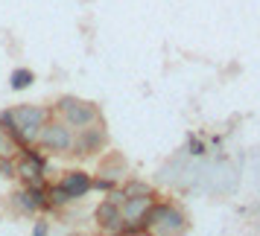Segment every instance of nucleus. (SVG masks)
I'll return each instance as SVG.
<instances>
[{"instance_id":"obj_15","label":"nucleus","mask_w":260,"mask_h":236,"mask_svg":"<svg viewBox=\"0 0 260 236\" xmlns=\"http://www.w3.org/2000/svg\"><path fill=\"white\" fill-rule=\"evenodd\" d=\"M0 131H3V134H9V137L21 146V131H18V120H15L12 108H3V111H0Z\"/></svg>"},{"instance_id":"obj_17","label":"nucleus","mask_w":260,"mask_h":236,"mask_svg":"<svg viewBox=\"0 0 260 236\" xmlns=\"http://www.w3.org/2000/svg\"><path fill=\"white\" fill-rule=\"evenodd\" d=\"M187 154H190V158H205V154H208L205 140L196 137V134H190V137H187Z\"/></svg>"},{"instance_id":"obj_13","label":"nucleus","mask_w":260,"mask_h":236,"mask_svg":"<svg viewBox=\"0 0 260 236\" xmlns=\"http://www.w3.org/2000/svg\"><path fill=\"white\" fill-rule=\"evenodd\" d=\"M149 201H152V199H143V195H141V199H126L123 204H120L123 219H126V222H132V219H141L143 210L149 207Z\"/></svg>"},{"instance_id":"obj_3","label":"nucleus","mask_w":260,"mask_h":236,"mask_svg":"<svg viewBox=\"0 0 260 236\" xmlns=\"http://www.w3.org/2000/svg\"><path fill=\"white\" fill-rule=\"evenodd\" d=\"M106 146H108V131H106V126H103V120H96L91 126L73 131L71 154H76V158H94V154H100Z\"/></svg>"},{"instance_id":"obj_16","label":"nucleus","mask_w":260,"mask_h":236,"mask_svg":"<svg viewBox=\"0 0 260 236\" xmlns=\"http://www.w3.org/2000/svg\"><path fill=\"white\" fill-rule=\"evenodd\" d=\"M18 149H21V146H18L9 134L0 131V158H18Z\"/></svg>"},{"instance_id":"obj_18","label":"nucleus","mask_w":260,"mask_h":236,"mask_svg":"<svg viewBox=\"0 0 260 236\" xmlns=\"http://www.w3.org/2000/svg\"><path fill=\"white\" fill-rule=\"evenodd\" d=\"M114 187H117V181L108 178V175H100V172H96V175L91 178V189H96V192H108V189H114Z\"/></svg>"},{"instance_id":"obj_7","label":"nucleus","mask_w":260,"mask_h":236,"mask_svg":"<svg viewBox=\"0 0 260 236\" xmlns=\"http://www.w3.org/2000/svg\"><path fill=\"white\" fill-rule=\"evenodd\" d=\"M15 178L21 181V187H44L47 184V172H41L26 158H18V172H15Z\"/></svg>"},{"instance_id":"obj_11","label":"nucleus","mask_w":260,"mask_h":236,"mask_svg":"<svg viewBox=\"0 0 260 236\" xmlns=\"http://www.w3.org/2000/svg\"><path fill=\"white\" fill-rule=\"evenodd\" d=\"M123 195H126V199H155V187L152 184H146V181H138V178H129V181H126V184H123Z\"/></svg>"},{"instance_id":"obj_21","label":"nucleus","mask_w":260,"mask_h":236,"mask_svg":"<svg viewBox=\"0 0 260 236\" xmlns=\"http://www.w3.org/2000/svg\"><path fill=\"white\" fill-rule=\"evenodd\" d=\"M106 195H108V201H114V204H123V201H126V195H123V189H120V187L108 189Z\"/></svg>"},{"instance_id":"obj_12","label":"nucleus","mask_w":260,"mask_h":236,"mask_svg":"<svg viewBox=\"0 0 260 236\" xmlns=\"http://www.w3.org/2000/svg\"><path fill=\"white\" fill-rule=\"evenodd\" d=\"M36 85V73L29 70V67H15L12 73H9V88L12 91H26V88H32Z\"/></svg>"},{"instance_id":"obj_2","label":"nucleus","mask_w":260,"mask_h":236,"mask_svg":"<svg viewBox=\"0 0 260 236\" xmlns=\"http://www.w3.org/2000/svg\"><path fill=\"white\" fill-rule=\"evenodd\" d=\"M38 146L50 154H71L73 149V129L64 123V120H47L41 131H38Z\"/></svg>"},{"instance_id":"obj_10","label":"nucleus","mask_w":260,"mask_h":236,"mask_svg":"<svg viewBox=\"0 0 260 236\" xmlns=\"http://www.w3.org/2000/svg\"><path fill=\"white\" fill-rule=\"evenodd\" d=\"M47 195H50V201H53V207H56V210H64V207H71L73 201H76V199H73V192L64 187L61 181H53V184L47 181Z\"/></svg>"},{"instance_id":"obj_8","label":"nucleus","mask_w":260,"mask_h":236,"mask_svg":"<svg viewBox=\"0 0 260 236\" xmlns=\"http://www.w3.org/2000/svg\"><path fill=\"white\" fill-rule=\"evenodd\" d=\"M61 184L71 189L76 201L85 199V195L91 192V175H88L85 169H71V172H64V175H61Z\"/></svg>"},{"instance_id":"obj_19","label":"nucleus","mask_w":260,"mask_h":236,"mask_svg":"<svg viewBox=\"0 0 260 236\" xmlns=\"http://www.w3.org/2000/svg\"><path fill=\"white\" fill-rule=\"evenodd\" d=\"M15 172H18V158H0V178L12 181Z\"/></svg>"},{"instance_id":"obj_9","label":"nucleus","mask_w":260,"mask_h":236,"mask_svg":"<svg viewBox=\"0 0 260 236\" xmlns=\"http://www.w3.org/2000/svg\"><path fill=\"white\" fill-rule=\"evenodd\" d=\"M9 204H12V210L18 213V216H26V219L38 216V207H36V201H32V195H29L26 187L15 189L12 195H9Z\"/></svg>"},{"instance_id":"obj_1","label":"nucleus","mask_w":260,"mask_h":236,"mask_svg":"<svg viewBox=\"0 0 260 236\" xmlns=\"http://www.w3.org/2000/svg\"><path fill=\"white\" fill-rule=\"evenodd\" d=\"M53 111H56V114H59V117L64 120L73 131L85 129V126H91V123H96V120H103V111H100V105H96V102L76 99L73 94H61L59 99H56Z\"/></svg>"},{"instance_id":"obj_22","label":"nucleus","mask_w":260,"mask_h":236,"mask_svg":"<svg viewBox=\"0 0 260 236\" xmlns=\"http://www.w3.org/2000/svg\"><path fill=\"white\" fill-rule=\"evenodd\" d=\"M211 146L213 149H222V137H211Z\"/></svg>"},{"instance_id":"obj_4","label":"nucleus","mask_w":260,"mask_h":236,"mask_svg":"<svg viewBox=\"0 0 260 236\" xmlns=\"http://www.w3.org/2000/svg\"><path fill=\"white\" fill-rule=\"evenodd\" d=\"M12 111L18 120V131H21V146H32L38 140L41 126L50 120V111L44 105H18Z\"/></svg>"},{"instance_id":"obj_20","label":"nucleus","mask_w":260,"mask_h":236,"mask_svg":"<svg viewBox=\"0 0 260 236\" xmlns=\"http://www.w3.org/2000/svg\"><path fill=\"white\" fill-rule=\"evenodd\" d=\"M50 230H53V227H50V219H44V216L36 219V224H32V233L36 236H50Z\"/></svg>"},{"instance_id":"obj_14","label":"nucleus","mask_w":260,"mask_h":236,"mask_svg":"<svg viewBox=\"0 0 260 236\" xmlns=\"http://www.w3.org/2000/svg\"><path fill=\"white\" fill-rule=\"evenodd\" d=\"M126 172H129V166H126V161L120 154H111L106 164H100V175H108V178H114V181H120Z\"/></svg>"},{"instance_id":"obj_5","label":"nucleus","mask_w":260,"mask_h":236,"mask_svg":"<svg viewBox=\"0 0 260 236\" xmlns=\"http://www.w3.org/2000/svg\"><path fill=\"white\" fill-rule=\"evenodd\" d=\"M187 230V213L181 210L178 204L167 201V210L161 216V222L155 224L152 233H164V236H176V233H184Z\"/></svg>"},{"instance_id":"obj_6","label":"nucleus","mask_w":260,"mask_h":236,"mask_svg":"<svg viewBox=\"0 0 260 236\" xmlns=\"http://www.w3.org/2000/svg\"><path fill=\"white\" fill-rule=\"evenodd\" d=\"M94 222L103 233H120V224H123V213H120V204L114 201H100L94 210Z\"/></svg>"}]
</instances>
